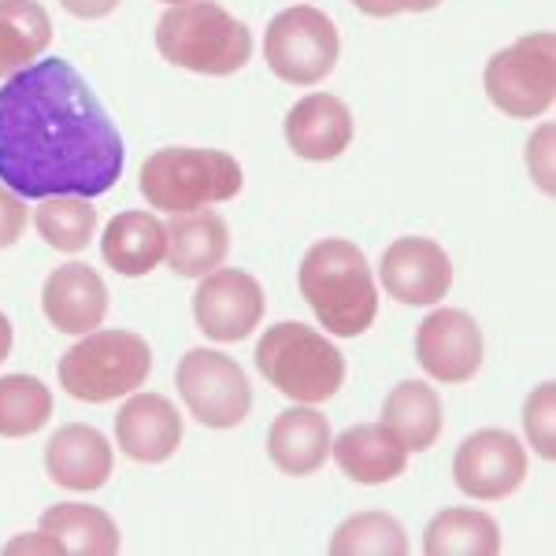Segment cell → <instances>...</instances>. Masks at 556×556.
I'll return each mask as SVG.
<instances>
[{
  "mask_svg": "<svg viewBox=\"0 0 556 556\" xmlns=\"http://www.w3.org/2000/svg\"><path fill=\"white\" fill-rule=\"evenodd\" d=\"M52 416L49 386L34 375H4L0 379V438L38 434Z\"/></svg>",
  "mask_w": 556,
  "mask_h": 556,
  "instance_id": "4316f807",
  "label": "cell"
},
{
  "mask_svg": "<svg viewBox=\"0 0 556 556\" xmlns=\"http://www.w3.org/2000/svg\"><path fill=\"white\" fill-rule=\"evenodd\" d=\"M256 367L298 405H323L345 382V356L327 334L304 323H275L256 342Z\"/></svg>",
  "mask_w": 556,
  "mask_h": 556,
  "instance_id": "5b68a950",
  "label": "cell"
},
{
  "mask_svg": "<svg viewBox=\"0 0 556 556\" xmlns=\"http://www.w3.org/2000/svg\"><path fill=\"white\" fill-rule=\"evenodd\" d=\"M60 4L78 20H104V15H112L119 8V0H60Z\"/></svg>",
  "mask_w": 556,
  "mask_h": 556,
  "instance_id": "d6a6232c",
  "label": "cell"
},
{
  "mask_svg": "<svg viewBox=\"0 0 556 556\" xmlns=\"http://www.w3.org/2000/svg\"><path fill=\"white\" fill-rule=\"evenodd\" d=\"M338 26L327 12L312 4H298L278 12L264 38V60L282 83L316 86L338 67Z\"/></svg>",
  "mask_w": 556,
  "mask_h": 556,
  "instance_id": "ba28073f",
  "label": "cell"
},
{
  "mask_svg": "<svg viewBox=\"0 0 556 556\" xmlns=\"http://www.w3.org/2000/svg\"><path fill=\"white\" fill-rule=\"evenodd\" d=\"M123 134L67 60H38L0 86V182L20 197H101L123 175Z\"/></svg>",
  "mask_w": 556,
  "mask_h": 556,
  "instance_id": "6da1fadb",
  "label": "cell"
},
{
  "mask_svg": "<svg viewBox=\"0 0 556 556\" xmlns=\"http://www.w3.org/2000/svg\"><path fill=\"white\" fill-rule=\"evenodd\" d=\"M338 468L361 486H382L408 468V450L386 424H356L330 442Z\"/></svg>",
  "mask_w": 556,
  "mask_h": 556,
  "instance_id": "ac0fdd59",
  "label": "cell"
},
{
  "mask_svg": "<svg viewBox=\"0 0 556 556\" xmlns=\"http://www.w3.org/2000/svg\"><path fill=\"white\" fill-rule=\"evenodd\" d=\"M52 45V20L38 0H0V78L38 64Z\"/></svg>",
  "mask_w": 556,
  "mask_h": 556,
  "instance_id": "cb8c5ba5",
  "label": "cell"
},
{
  "mask_svg": "<svg viewBox=\"0 0 556 556\" xmlns=\"http://www.w3.org/2000/svg\"><path fill=\"white\" fill-rule=\"evenodd\" d=\"M379 278L393 301L438 304L453 290V260L430 238H397L382 253Z\"/></svg>",
  "mask_w": 556,
  "mask_h": 556,
  "instance_id": "4fadbf2b",
  "label": "cell"
},
{
  "mask_svg": "<svg viewBox=\"0 0 556 556\" xmlns=\"http://www.w3.org/2000/svg\"><path fill=\"white\" fill-rule=\"evenodd\" d=\"M178 393L197 424L227 430L238 427L253 408V386L235 356L215 349H190L175 371Z\"/></svg>",
  "mask_w": 556,
  "mask_h": 556,
  "instance_id": "9c48e42d",
  "label": "cell"
},
{
  "mask_svg": "<svg viewBox=\"0 0 556 556\" xmlns=\"http://www.w3.org/2000/svg\"><path fill=\"white\" fill-rule=\"evenodd\" d=\"M41 531L60 545V553L71 556H112L123 545L119 527H115V519L104 508L75 505V501L52 505L41 516Z\"/></svg>",
  "mask_w": 556,
  "mask_h": 556,
  "instance_id": "7402d4cb",
  "label": "cell"
},
{
  "mask_svg": "<svg viewBox=\"0 0 556 556\" xmlns=\"http://www.w3.org/2000/svg\"><path fill=\"white\" fill-rule=\"evenodd\" d=\"M8 353H12V323L0 312V364L8 361Z\"/></svg>",
  "mask_w": 556,
  "mask_h": 556,
  "instance_id": "e575fe53",
  "label": "cell"
},
{
  "mask_svg": "<svg viewBox=\"0 0 556 556\" xmlns=\"http://www.w3.org/2000/svg\"><path fill=\"white\" fill-rule=\"evenodd\" d=\"M156 49L167 64L193 75H238L253 56V34L215 0L172 4L156 23Z\"/></svg>",
  "mask_w": 556,
  "mask_h": 556,
  "instance_id": "3957f363",
  "label": "cell"
},
{
  "mask_svg": "<svg viewBox=\"0 0 556 556\" xmlns=\"http://www.w3.org/2000/svg\"><path fill=\"white\" fill-rule=\"evenodd\" d=\"M56 371L60 386L75 401L108 405L149 382L152 349L134 330H89L83 342L60 356Z\"/></svg>",
  "mask_w": 556,
  "mask_h": 556,
  "instance_id": "8992f818",
  "label": "cell"
},
{
  "mask_svg": "<svg viewBox=\"0 0 556 556\" xmlns=\"http://www.w3.org/2000/svg\"><path fill=\"white\" fill-rule=\"evenodd\" d=\"M427 556H493L501 553V527L475 508H445L424 531Z\"/></svg>",
  "mask_w": 556,
  "mask_h": 556,
  "instance_id": "d4e9b609",
  "label": "cell"
},
{
  "mask_svg": "<svg viewBox=\"0 0 556 556\" xmlns=\"http://www.w3.org/2000/svg\"><path fill=\"white\" fill-rule=\"evenodd\" d=\"M416 361L445 386L471 382L482 367V330L464 308H434L416 330Z\"/></svg>",
  "mask_w": 556,
  "mask_h": 556,
  "instance_id": "7c38bea8",
  "label": "cell"
},
{
  "mask_svg": "<svg viewBox=\"0 0 556 556\" xmlns=\"http://www.w3.org/2000/svg\"><path fill=\"white\" fill-rule=\"evenodd\" d=\"M330 442L334 438H330L327 416L312 405H298L286 408L267 430V456L282 475L301 479V475H312L327 464Z\"/></svg>",
  "mask_w": 556,
  "mask_h": 556,
  "instance_id": "d6986e66",
  "label": "cell"
},
{
  "mask_svg": "<svg viewBox=\"0 0 556 556\" xmlns=\"http://www.w3.org/2000/svg\"><path fill=\"white\" fill-rule=\"evenodd\" d=\"M304 301L334 338H361L379 316V293L364 249L345 238H327L304 253L298 271Z\"/></svg>",
  "mask_w": 556,
  "mask_h": 556,
  "instance_id": "7a4b0ae2",
  "label": "cell"
},
{
  "mask_svg": "<svg viewBox=\"0 0 556 556\" xmlns=\"http://www.w3.org/2000/svg\"><path fill=\"white\" fill-rule=\"evenodd\" d=\"M164 4H186V0H164Z\"/></svg>",
  "mask_w": 556,
  "mask_h": 556,
  "instance_id": "d590c367",
  "label": "cell"
},
{
  "mask_svg": "<svg viewBox=\"0 0 556 556\" xmlns=\"http://www.w3.org/2000/svg\"><path fill=\"white\" fill-rule=\"evenodd\" d=\"M453 479L471 501H505L527 479V450L508 430H475L456 450Z\"/></svg>",
  "mask_w": 556,
  "mask_h": 556,
  "instance_id": "30bf717a",
  "label": "cell"
},
{
  "mask_svg": "<svg viewBox=\"0 0 556 556\" xmlns=\"http://www.w3.org/2000/svg\"><path fill=\"white\" fill-rule=\"evenodd\" d=\"M364 15L371 20H390V15H401V12H434L442 0H353Z\"/></svg>",
  "mask_w": 556,
  "mask_h": 556,
  "instance_id": "1f68e13d",
  "label": "cell"
},
{
  "mask_svg": "<svg viewBox=\"0 0 556 556\" xmlns=\"http://www.w3.org/2000/svg\"><path fill=\"white\" fill-rule=\"evenodd\" d=\"M101 256L115 275H149L167 256V223L149 212H119L104 227Z\"/></svg>",
  "mask_w": 556,
  "mask_h": 556,
  "instance_id": "44dd1931",
  "label": "cell"
},
{
  "mask_svg": "<svg viewBox=\"0 0 556 556\" xmlns=\"http://www.w3.org/2000/svg\"><path fill=\"white\" fill-rule=\"evenodd\" d=\"M112 445L97 427L86 424H67L45 445V471L56 486L64 490H101L112 475Z\"/></svg>",
  "mask_w": 556,
  "mask_h": 556,
  "instance_id": "e0dca14e",
  "label": "cell"
},
{
  "mask_svg": "<svg viewBox=\"0 0 556 556\" xmlns=\"http://www.w3.org/2000/svg\"><path fill=\"white\" fill-rule=\"evenodd\" d=\"M482 86L490 104L513 119L545 115L556 101V38L549 30H538L493 52Z\"/></svg>",
  "mask_w": 556,
  "mask_h": 556,
  "instance_id": "52a82bcc",
  "label": "cell"
},
{
  "mask_svg": "<svg viewBox=\"0 0 556 556\" xmlns=\"http://www.w3.org/2000/svg\"><path fill=\"white\" fill-rule=\"evenodd\" d=\"M334 556H405L408 534L405 527L386 513H361L349 516L330 538Z\"/></svg>",
  "mask_w": 556,
  "mask_h": 556,
  "instance_id": "83f0119b",
  "label": "cell"
},
{
  "mask_svg": "<svg viewBox=\"0 0 556 556\" xmlns=\"http://www.w3.org/2000/svg\"><path fill=\"white\" fill-rule=\"evenodd\" d=\"M41 308L60 334H89L108 316V286L89 264H64L45 278Z\"/></svg>",
  "mask_w": 556,
  "mask_h": 556,
  "instance_id": "2e32d148",
  "label": "cell"
},
{
  "mask_svg": "<svg viewBox=\"0 0 556 556\" xmlns=\"http://www.w3.org/2000/svg\"><path fill=\"white\" fill-rule=\"evenodd\" d=\"M553 401H556V382H542L538 390L527 397L523 405V430L527 442L534 445L538 456L553 460L556 456V434H553Z\"/></svg>",
  "mask_w": 556,
  "mask_h": 556,
  "instance_id": "f1b7e54d",
  "label": "cell"
},
{
  "mask_svg": "<svg viewBox=\"0 0 556 556\" xmlns=\"http://www.w3.org/2000/svg\"><path fill=\"white\" fill-rule=\"evenodd\" d=\"M23 549H30V553H60V545L41 531L38 538H15V542L8 545V553H23Z\"/></svg>",
  "mask_w": 556,
  "mask_h": 556,
  "instance_id": "836d02e7",
  "label": "cell"
},
{
  "mask_svg": "<svg viewBox=\"0 0 556 556\" xmlns=\"http://www.w3.org/2000/svg\"><path fill=\"white\" fill-rule=\"evenodd\" d=\"M353 112L334 93H308L286 112V141L301 160H316V164L338 160L353 146Z\"/></svg>",
  "mask_w": 556,
  "mask_h": 556,
  "instance_id": "5bb4252c",
  "label": "cell"
},
{
  "mask_svg": "<svg viewBox=\"0 0 556 556\" xmlns=\"http://www.w3.org/2000/svg\"><path fill=\"white\" fill-rule=\"evenodd\" d=\"M382 424L397 434L408 453H427L442 434V397L427 382H401L382 405Z\"/></svg>",
  "mask_w": 556,
  "mask_h": 556,
  "instance_id": "603a6c76",
  "label": "cell"
},
{
  "mask_svg": "<svg viewBox=\"0 0 556 556\" xmlns=\"http://www.w3.org/2000/svg\"><path fill=\"white\" fill-rule=\"evenodd\" d=\"M230 230L219 212H182L167 223V264L182 278H204L227 260Z\"/></svg>",
  "mask_w": 556,
  "mask_h": 556,
  "instance_id": "ffe728a7",
  "label": "cell"
},
{
  "mask_svg": "<svg viewBox=\"0 0 556 556\" xmlns=\"http://www.w3.org/2000/svg\"><path fill=\"white\" fill-rule=\"evenodd\" d=\"M34 223H38V235L52 249H60V253H83L89 238L97 235V208L89 204V197H75V193L45 197L38 212H34Z\"/></svg>",
  "mask_w": 556,
  "mask_h": 556,
  "instance_id": "484cf974",
  "label": "cell"
},
{
  "mask_svg": "<svg viewBox=\"0 0 556 556\" xmlns=\"http://www.w3.org/2000/svg\"><path fill=\"white\" fill-rule=\"evenodd\" d=\"M26 219H30V208H26V201L15 190H8V186L0 182V249L15 245V241L23 238Z\"/></svg>",
  "mask_w": 556,
  "mask_h": 556,
  "instance_id": "f546056e",
  "label": "cell"
},
{
  "mask_svg": "<svg viewBox=\"0 0 556 556\" xmlns=\"http://www.w3.org/2000/svg\"><path fill=\"white\" fill-rule=\"evenodd\" d=\"M115 442L138 464H164L182 445V416L160 393H134L115 416Z\"/></svg>",
  "mask_w": 556,
  "mask_h": 556,
  "instance_id": "9a60e30c",
  "label": "cell"
},
{
  "mask_svg": "<svg viewBox=\"0 0 556 556\" xmlns=\"http://www.w3.org/2000/svg\"><path fill=\"white\" fill-rule=\"evenodd\" d=\"M241 164L223 149H160L141 164V197L160 212H201L241 193Z\"/></svg>",
  "mask_w": 556,
  "mask_h": 556,
  "instance_id": "277c9868",
  "label": "cell"
},
{
  "mask_svg": "<svg viewBox=\"0 0 556 556\" xmlns=\"http://www.w3.org/2000/svg\"><path fill=\"white\" fill-rule=\"evenodd\" d=\"M193 319L212 342H241L264 319V290L249 271L215 267L193 293Z\"/></svg>",
  "mask_w": 556,
  "mask_h": 556,
  "instance_id": "8fae6325",
  "label": "cell"
},
{
  "mask_svg": "<svg viewBox=\"0 0 556 556\" xmlns=\"http://www.w3.org/2000/svg\"><path fill=\"white\" fill-rule=\"evenodd\" d=\"M527 167H531L534 182L545 193H553V127H538V134L527 141Z\"/></svg>",
  "mask_w": 556,
  "mask_h": 556,
  "instance_id": "4dcf8cb0",
  "label": "cell"
}]
</instances>
